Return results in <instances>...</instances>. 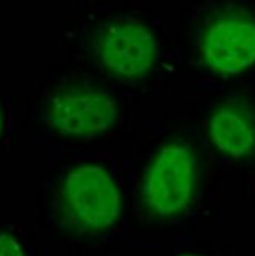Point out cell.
<instances>
[{"mask_svg": "<svg viewBox=\"0 0 255 256\" xmlns=\"http://www.w3.org/2000/svg\"><path fill=\"white\" fill-rule=\"evenodd\" d=\"M96 52L102 64L127 78L146 74L155 60V42L141 24L118 19L102 27L96 38Z\"/></svg>", "mask_w": 255, "mask_h": 256, "instance_id": "3", "label": "cell"}, {"mask_svg": "<svg viewBox=\"0 0 255 256\" xmlns=\"http://www.w3.org/2000/svg\"><path fill=\"white\" fill-rule=\"evenodd\" d=\"M202 56L218 74H238L255 62V22L224 18L210 25L202 41Z\"/></svg>", "mask_w": 255, "mask_h": 256, "instance_id": "5", "label": "cell"}, {"mask_svg": "<svg viewBox=\"0 0 255 256\" xmlns=\"http://www.w3.org/2000/svg\"><path fill=\"white\" fill-rule=\"evenodd\" d=\"M61 202L69 219L88 230L113 225L121 211L116 184L104 169L94 166H83L68 176Z\"/></svg>", "mask_w": 255, "mask_h": 256, "instance_id": "1", "label": "cell"}, {"mask_svg": "<svg viewBox=\"0 0 255 256\" xmlns=\"http://www.w3.org/2000/svg\"><path fill=\"white\" fill-rule=\"evenodd\" d=\"M196 175V162L188 148L164 147L146 175L144 200L149 210L160 216L182 211L193 197Z\"/></svg>", "mask_w": 255, "mask_h": 256, "instance_id": "2", "label": "cell"}, {"mask_svg": "<svg viewBox=\"0 0 255 256\" xmlns=\"http://www.w3.org/2000/svg\"><path fill=\"white\" fill-rule=\"evenodd\" d=\"M0 256H25V253L11 236L0 234Z\"/></svg>", "mask_w": 255, "mask_h": 256, "instance_id": "7", "label": "cell"}, {"mask_svg": "<svg viewBox=\"0 0 255 256\" xmlns=\"http://www.w3.org/2000/svg\"><path fill=\"white\" fill-rule=\"evenodd\" d=\"M188 256H193V254H188Z\"/></svg>", "mask_w": 255, "mask_h": 256, "instance_id": "8", "label": "cell"}, {"mask_svg": "<svg viewBox=\"0 0 255 256\" xmlns=\"http://www.w3.org/2000/svg\"><path fill=\"white\" fill-rule=\"evenodd\" d=\"M118 118L114 100L97 91H68L55 96L49 106L54 128L69 136H91L105 132Z\"/></svg>", "mask_w": 255, "mask_h": 256, "instance_id": "4", "label": "cell"}, {"mask_svg": "<svg viewBox=\"0 0 255 256\" xmlns=\"http://www.w3.org/2000/svg\"><path fill=\"white\" fill-rule=\"evenodd\" d=\"M214 146L233 158L246 156L255 146V124L249 112L236 105H225L210 124Z\"/></svg>", "mask_w": 255, "mask_h": 256, "instance_id": "6", "label": "cell"}]
</instances>
